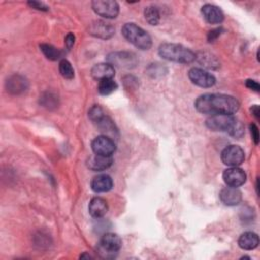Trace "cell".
<instances>
[{
  "mask_svg": "<svg viewBox=\"0 0 260 260\" xmlns=\"http://www.w3.org/2000/svg\"><path fill=\"white\" fill-rule=\"evenodd\" d=\"M199 113L207 115H233L240 108V102L223 93H204L197 98L194 103Z\"/></svg>",
  "mask_w": 260,
  "mask_h": 260,
  "instance_id": "6da1fadb",
  "label": "cell"
},
{
  "mask_svg": "<svg viewBox=\"0 0 260 260\" xmlns=\"http://www.w3.org/2000/svg\"><path fill=\"white\" fill-rule=\"evenodd\" d=\"M206 127L212 131L228 132L234 137H241L244 134L243 124L233 115H211L205 122Z\"/></svg>",
  "mask_w": 260,
  "mask_h": 260,
  "instance_id": "7a4b0ae2",
  "label": "cell"
},
{
  "mask_svg": "<svg viewBox=\"0 0 260 260\" xmlns=\"http://www.w3.org/2000/svg\"><path fill=\"white\" fill-rule=\"evenodd\" d=\"M158 54L165 60L181 64H189L196 59V54L193 51L174 43L161 44L158 48Z\"/></svg>",
  "mask_w": 260,
  "mask_h": 260,
  "instance_id": "3957f363",
  "label": "cell"
},
{
  "mask_svg": "<svg viewBox=\"0 0 260 260\" xmlns=\"http://www.w3.org/2000/svg\"><path fill=\"white\" fill-rule=\"evenodd\" d=\"M122 35L129 43L140 50H148L152 45L150 36L135 23H125L122 27Z\"/></svg>",
  "mask_w": 260,
  "mask_h": 260,
  "instance_id": "277c9868",
  "label": "cell"
},
{
  "mask_svg": "<svg viewBox=\"0 0 260 260\" xmlns=\"http://www.w3.org/2000/svg\"><path fill=\"white\" fill-rule=\"evenodd\" d=\"M122 247V240L114 233H106L103 235L99 250L100 254L104 258H113Z\"/></svg>",
  "mask_w": 260,
  "mask_h": 260,
  "instance_id": "5b68a950",
  "label": "cell"
},
{
  "mask_svg": "<svg viewBox=\"0 0 260 260\" xmlns=\"http://www.w3.org/2000/svg\"><path fill=\"white\" fill-rule=\"evenodd\" d=\"M107 61L113 66L130 69L136 66L137 58L131 52H113L107 56Z\"/></svg>",
  "mask_w": 260,
  "mask_h": 260,
  "instance_id": "8992f818",
  "label": "cell"
},
{
  "mask_svg": "<svg viewBox=\"0 0 260 260\" xmlns=\"http://www.w3.org/2000/svg\"><path fill=\"white\" fill-rule=\"evenodd\" d=\"M91 7L104 18H115L119 14V4L113 0H94L91 2Z\"/></svg>",
  "mask_w": 260,
  "mask_h": 260,
  "instance_id": "52a82bcc",
  "label": "cell"
},
{
  "mask_svg": "<svg viewBox=\"0 0 260 260\" xmlns=\"http://www.w3.org/2000/svg\"><path fill=\"white\" fill-rule=\"evenodd\" d=\"M91 149L94 154L112 156L116 150V144L112 137L107 135H100L91 141Z\"/></svg>",
  "mask_w": 260,
  "mask_h": 260,
  "instance_id": "ba28073f",
  "label": "cell"
},
{
  "mask_svg": "<svg viewBox=\"0 0 260 260\" xmlns=\"http://www.w3.org/2000/svg\"><path fill=\"white\" fill-rule=\"evenodd\" d=\"M189 79L196 85L200 87H211L215 84V77L209 73L208 71L198 68V67H193L189 70L188 72Z\"/></svg>",
  "mask_w": 260,
  "mask_h": 260,
  "instance_id": "9c48e42d",
  "label": "cell"
},
{
  "mask_svg": "<svg viewBox=\"0 0 260 260\" xmlns=\"http://www.w3.org/2000/svg\"><path fill=\"white\" fill-rule=\"evenodd\" d=\"M221 160L230 167H238L245 159L244 150L238 145H229L221 151Z\"/></svg>",
  "mask_w": 260,
  "mask_h": 260,
  "instance_id": "30bf717a",
  "label": "cell"
},
{
  "mask_svg": "<svg viewBox=\"0 0 260 260\" xmlns=\"http://www.w3.org/2000/svg\"><path fill=\"white\" fill-rule=\"evenodd\" d=\"M222 179L226 186L238 188L242 186L247 179L246 173L238 167H231L226 170H224L222 174Z\"/></svg>",
  "mask_w": 260,
  "mask_h": 260,
  "instance_id": "8fae6325",
  "label": "cell"
},
{
  "mask_svg": "<svg viewBox=\"0 0 260 260\" xmlns=\"http://www.w3.org/2000/svg\"><path fill=\"white\" fill-rule=\"evenodd\" d=\"M89 34L95 38L107 40L115 34V28L106 21L95 20L89 25Z\"/></svg>",
  "mask_w": 260,
  "mask_h": 260,
  "instance_id": "7c38bea8",
  "label": "cell"
},
{
  "mask_svg": "<svg viewBox=\"0 0 260 260\" xmlns=\"http://www.w3.org/2000/svg\"><path fill=\"white\" fill-rule=\"evenodd\" d=\"M201 13L205 20L210 24H218L222 22L224 15L222 10L213 4H205L201 7Z\"/></svg>",
  "mask_w": 260,
  "mask_h": 260,
  "instance_id": "4fadbf2b",
  "label": "cell"
},
{
  "mask_svg": "<svg viewBox=\"0 0 260 260\" xmlns=\"http://www.w3.org/2000/svg\"><path fill=\"white\" fill-rule=\"evenodd\" d=\"M28 86L27 80L19 74H13L6 81V89L12 94H19L26 90Z\"/></svg>",
  "mask_w": 260,
  "mask_h": 260,
  "instance_id": "5bb4252c",
  "label": "cell"
},
{
  "mask_svg": "<svg viewBox=\"0 0 260 260\" xmlns=\"http://www.w3.org/2000/svg\"><path fill=\"white\" fill-rule=\"evenodd\" d=\"M219 198L223 204L228 206H235L241 202L242 193L238 188L228 186L221 189L219 193Z\"/></svg>",
  "mask_w": 260,
  "mask_h": 260,
  "instance_id": "9a60e30c",
  "label": "cell"
},
{
  "mask_svg": "<svg viewBox=\"0 0 260 260\" xmlns=\"http://www.w3.org/2000/svg\"><path fill=\"white\" fill-rule=\"evenodd\" d=\"M90 187L95 193H105L112 189L113 180L109 175L101 174L93 177L90 182Z\"/></svg>",
  "mask_w": 260,
  "mask_h": 260,
  "instance_id": "2e32d148",
  "label": "cell"
},
{
  "mask_svg": "<svg viewBox=\"0 0 260 260\" xmlns=\"http://www.w3.org/2000/svg\"><path fill=\"white\" fill-rule=\"evenodd\" d=\"M91 75L96 80L112 78L115 75V68L110 63H99L91 68Z\"/></svg>",
  "mask_w": 260,
  "mask_h": 260,
  "instance_id": "e0dca14e",
  "label": "cell"
},
{
  "mask_svg": "<svg viewBox=\"0 0 260 260\" xmlns=\"http://www.w3.org/2000/svg\"><path fill=\"white\" fill-rule=\"evenodd\" d=\"M89 214L94 218L103 217L108 211V203L102 197H93L88 204Z\"/></svg>",
  "mask_w": 260,
  "mask_h": 260,
  "instance_id": "ac0fdd59",
  "label": "cell"
},
{
  "mask_svg": "<svg viewBox=\"0 0 260 260\" xmlns=\"http://www.w3.org/2000/svg\"><path fill=\"white\" fill-rule=\"evenodd\" d=\"M112 162H113L112 156L94 154L91 157H89L87 161V166L92 171H104L109 167H111Z\"/></svg>",
  "mask_w": 260,
  "mask_h": 260,
  "instance_id": "d6986e66",
  "label": "cell"
},
{
  "mask_svg": "<svg viewBox=\"0 0 260 260\" xmlns=\"http://www.w3.org/2000/svg\"><path fill=\"white\" fill-rule=\"evenodd\" d=\"M238 244L243 250H254L259 244L258 235L253 232H245L240 236Z\"/></svg>",
  "mask_w": 260,
  "mask_h": 260,
  "instance_id": "ffe728a7",
  "label": "cell"
},
{
  "mask_svg": "<svg viewBox=\"0 0 260 260\" xmlns=\"http://www.w3.org/2000/svg\"><path fill=\"white\" fill-rule=\"evenodd\" d=\"M98 128L105 133V135L109 134V135H115V133L117 132V128L115 127L114 122L107 116L104 115L101 119H99L95 123H94Z\"/></svg>",
  "mask_w": 260,
  "mask_h": 260,
  "instance_id": "44dd1931",
  "label": "cell"
},
{
  "mask_svg": "<svg viewBox=\"0 0 260 260\" xmlns=\"http://www.w3.org/2000/svg\"><path fill=\"white\" fill-rule=\"evenodd\" d=\"M118 87V84L112 78H106L99 81L98 91L103 95H109L114 92Z\"/></svg>",
  "mask_w": 260,
  "mask_h": 260,
  "instance_id": "7402d4cb",
  "label": "cell"
},
{
  "mask_svg": "<svg viewBox=\"0 0 260 260\" xmlns=\"http://www.w3.org/2000/svg\"><path fill=\"white\" fill-rule=\"evenodd\" d=\"M40 49L43 52V54L45 55V57L49 60L56 61L62 57V51L55 48L54 46H52L50 44H41Z\"/></svg>",
  "mask_w": 260,
  "mask_h": 260,
  "instance_id": "603a6c76",
  "label": "cell"
},
{
  "mask_svg": "<svg viewBox=\"0 0 260 260\" xmlns=\"http://www.w3.org/2000/svg\"><path fill=\"white\" fill-rule=\"evenodd\" d=\"M144 17L149 24L156 25L160 19L159 10L155 6H147L144 9Z\"/></svg>",
  "mask_w": 260,
  "mask_h": 260,
  "instance_id": "cb8c5ba5",
  "label": "cell"
},
{
  "mask_svg": "<svg viewBox=\"0 0 260 260\" xmlns=\"http://www.w3.org/2000/svg\"><path fill=\"white\" fill-rule=\"evenodd\" d=\"M59 71L61 75L66 79H72L74 77V69L71 63L65 59H62L59 63Z\"/></svg>",
  "mask_w": 260,
  "mask_h": 260,
  "instance_id": "d4e9b609",
  "label": "cell"
},
{
  "mask_svg": "<svg viewBox=\"0 0 260 260\" xmlns=\"http://www.w3.org/2000/svg\"><path fill=\"white\" fill-rule=\"evenodd\" d=\"M104 115H105V113H104L103 109H102L100 106H98V105L92 106V107L90 108V110L88 111V117H89V119H90L93 123H95V122H96L99 119H101Z\"/></svg>",
  "mask_w": 260,
  "mask_h": 260,
  "instance_id": "484cf974",
  "label": "cell"
},
{
  "mask_svg": "<svg viewBox=\"0 0 260 260\" xmlns=\"http://www.w3.org/2000/svg\"><path fill=\"white\" fill-rule=\"evenodd\" d=\"M56 96L51 93H47L46 96H42V104L47 108H51V106L56 107Z\"/></svg>",
  "mask_w": 260,
  "mask_h": 260,
  "instance_id": "4316f807",
  "label": "cell"
},
{
  "mask_svg": "<svg viewBox=\"0 0 260 260\" xmlns=\"http://www.w3.org/2000/svg\"><path fill=\"white\" fill-rule=\"evenodd\" d=\"M27 4L35 8V9H38V10H42V11H47L48 10V6L46 4H44L43 2H40V1H28Z\"/></svg>",
  "mask_w": 260,
  "mask_h": 260,
  "instance_id": "83f0119b",
  "label": "cell"
},
{
  "mask_svg": "<svg viewBox=\"0 0 260 260\" xmlns=\"http://www.w3.org/2000/svg\"><path fill=\"white\" fill-rule=\"evenodd\" d=\"M250 131H251V135H252V139L254 140L255 144L259 143V130L258 127L253 123L250 125Z\"/></svg>",
  "mask_w": 260,
  "mask_h": 260,
  "instance_id": "f1b7e54d",
  "label": "cell"
},
{
  "mask_svg": "<svg viewBox=\"0 0 260 260\" xmlns=\"http://www.w3.org/2000/svg\"><path fill=\"white\" fill-rule=\"evenodd\" d=\"M246 86L252 90H255V91H259L260 90V85L257 81L255 80H252V79H247L246 80Z\"/></svg>",
  "mask_w": 260,
  "mask_h": 260,
  "instance_id": "f546056e",
  "label": "cell"
},
{
  "mask_svg": "<svg viewBox=\"0 0 260 260\" xmlns=\"http://www.w3.org/2000/svg\"><path fill=\"white\" fill-rule=\"evenodd\" d=\"M221 28H216V29H212L208 32V36H207V40L208 42H213L215 39H217V37L220 35L221 32Z\"/></svg>",
  "mask_w": 260,
  "mask_h": 260,
  "instance_id": "4dcf8cb0",
  "label": "cell"
},
{
  "mask_svg": "<svg viewBox=\"0 0 260 260\" xmlns=\"http://www.w3.org/2000/svg\"><path fill=\"white\" fill-rule=\"evenodd\" d=\"M74 41H75V37L73 34L69 32L66 37H65V46L66 48L69 50L72 48V46L74 45Z\"/></svg>",
  "mask_w": 260,
  "mask_h": 260,
  "instance_id": "1f68e13d",
  "label": "cell"
},
{
  "mask_svg": "<svg viewBox=\"0 0 260 260\" xmlns=\"http://www.w3.org/2000/svg\"><path fill=\"white\" fill-rule=\"evenodd\" d=\"M251 113L253 114V116L257 119V120H259V114H260V110H259V106H257V105H254V106H252L251 107Z\"/></svg>",
  "mask_w": 260,
  "mask_h": 260,
  "instance_id": "d6a6232c",
  "label": "cell"
}]
</instances>
